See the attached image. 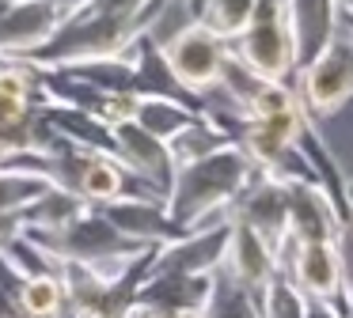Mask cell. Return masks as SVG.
<instances>
[{
    "mask_svg": "<svg viewBox=\"0 0 353 318\" xmlns=\"http://www.w3.org/2000/svg\"><path fill=\"white\" fill-rule=\"evenodd\" d=\"M251 178H254V163L247 159V151L239 144H228V148L198 159V163L175 167L171 189L163 197L168 216L175 220V227L183 235L201 231L216 220H228L236 197L247 189Z\"/></svg>",
    "mask_w": 353,
    "mask_h": 318,
    "instance_id": "1",
    "label": "cell"
},
{
    "mask_svg": "<svg viewBox=\"0 0 353 318\" xmlns=\"http://www.w3.org/2000/svg\"><path fill=\"white\" fill-rule=\"evenodd\" d=\"M163 0H156L145 15H107L95 8H80L39 53L27 57L34 68H72L88 65V61H107V57H125L137 38L152 30L156 15H160Z\"/></svg>",
    "mask_w": 353,
    "mask_h": 318,
    "instance_id": "2",
    "label": "cell"
},
{
    "mask_svg": "<svg viewBox=\"0 0 353 318\" xmlns=\"http://www.w3.org/2000/svg\"><path fill=\"white\" fill-rule=\"evenodd\" d=\"M23 239H31L46 257H57V262H80V265H92V269H103V273L122 269V265L133 262L137 254L152 250V246H141V242L125 239L99 209H84L72 224H65L61 231L23 235Z\"/></svg>",
    "mask_w": 353,
    "mask_h": 318,
    "instance_id": "3",
    "label": "cell"
},
{
    "mask_svg": "<svg viewBox=\"0 0 353 318\" xmlns=\"http://www.w3.org/2000/svg\"><path fill=\"white\" fill-rule=\"evenodd\" d=\"M160 50H163L168 68L175 72V80L183 83L194 98H205L209 103V95L221 91L224 72H228V65H232V45L224 42V38H216L213 30H205L201 23L190 19L171 38H163Z\"/></svg>",
    "mask_w": 353,
    "mask_h": 318,
    "instance_id": "4",
    "label": "cell"
},
{
    "mask_svg": "<svg viewBox=\"0 0 353 318\" xmlns=\"http://www.w3.org/2000/svg\"><path fill=\"white\" fill-rule=\"evenodd\" d=\"M292 91L312 121L342 110L353 98V34H334L304 68H296Z\"/></svg>",
    "mask_w": 353,
    "mask_h": 318,
    "instance_id": "5",
    "label": "cell"
},
{
    "mask_svg": "<svg viewBox=\"0 0 353 318\" xmlns=\"http://www.w3.org/2000/svg\"><path fill=\"white\" fill-rule=\"evenodd\" d=\"M88 0H23L0 15V61H27L39 53Z\"/></svg>",
    "mask_w": 353,
    "mask_h": 318,
    "instance_id": "6",
    "label": "cell"
},
{
    "mask_svg": "<svg viewBox=\"0 0 353 318\" xmlns=\"http://www.w3.org/2000/svg\"><path fill=\"white\" fill-rule=\"evenodd\" d=\"M277 269L304 299H327L345 307V265L334 242H285Z\"/></svg>",
    "mask_w": 353,
    "mask_h": 318,
    "instance_id": "7",
    "label": "cell"
},
{
    "mask_svg": "<svg viewBox=\"0 0 353 318\" xmlns=\"http://www.w3.org/2000/svg\"><path fill=\"white\" fill-rule=\"evenodd\" d=\"M232 45V57L270 83H292L296 76V50L285 19H254Z\"/></svg>",
    "mask_w": 353,
    "mask_h": 318,
    "instance_id": "8",
    "label": "cell"
},
{
    "mask_svg": "<svg viewBox=\"0 0 353 318\" xmlns=\"http://www.w3.org/2000/svg\"><path fill=\"white\" fill-rule=\"evenodd\" d=\"M228 216L239 220V224H247L277 257H281V246L289 242V197H285V182H274V178L254 171V178L247 182V189L236 197Z\"/></svg>",
    "mask_w": 353,
    "mask_h": 318,
    "instance_id": "9",
    "label": "cell"
},
{
    "mask_svg": "<svg viewBox=\"0 0 353 318\" xmlns=\"http://www.w3.org/2000/svg\"><path fill=\"white\" fill-rule=\"evenodd\" d=\"M110 136H114V156L122 159L125 171L145 189H152L156 197H168L171 178H175V163H171L168 144L156 140L152 133H145L133 118L110 125Z\"/></svg>",
    "mask_w": 353,
    "mask_h": 318,
    "instance_id": "10",
    "label": "cell"
},
{
    "mask_svg": "<svg viewBox=\"0 0 353 318\" xmlns=\"http://www.w3.org/2000/svg\"><path fill=\"white\" fill-rule=\"evenodd\" d=\"M228 235H232V220H216V224L190 231L183 239L156 246L152 254V269L148 273H183V277H213L221 273L224 250H228Z\"/></svg>",
    "mask_w": 353,
    "mask_h": 318,
    "instance_id": "11",
    "label": "cell"
},
{
    "mask_svg": "<svg viewBox=\"0 0 353 318\" xmlns=\"http://www.w3.org/2000/svg\"><path fill=\"white\" fill-rule=\"evenodd\" d=\"M99 212L125 235V239L141 242V246H168V242L183 239L175 220L168 216L163 197H118V201L103 204Z\"/></svg>",
    "mask_w": 353,
    "mask_h": 318,
    "instance_id": "12",
    "label": "cell"
},
{
    "mask_svg": "<svg viewBox=\"0 0 353 318\" xmlns=\"http://www.w3.org/2000/svg\"><path fill=\"white\" fill-rule=\"evenodd\" d=\"M221 273L232 280V284L243 288V292L262 295V288H266L270 280H274V273H277V254L247 224L232 220V235H228V250H224Z\"/></svg>",
    "mask_w": 353,
    "mask_h": 318,
    "instance_id": "13",
    "label": "cell"
},
{
    "mask_svg": "<svg viewBox=\"0 0 353 318\" xmlns=\"http://www.w3.org/2000/svg\"><path fill=\"white\" fill-rule=\"evenodd\" d=\"M213 284H216V273L213 277H183V273H148L145 284L137 292V307H156V310H168V315H205L209 299H213Z\"/></svg>",
    "mask_w": 353,
    "mask_h": 318,
    "instance_id": "14",
    "label": "cell"
},
{
    "mask_svg": "<svg viewBox=\"0 0 353 318\" xmlns=\"http://www.w3.org/2000/svg\"><path fill=\"white\" fill-rule=\"evenodd\" d=\"M285 23L296 50V68H304L334 34H342V0H289Z\"/></svg>",
    "mask_w": 353,
    "mask_h": 318,
    "instance_id": "15",
    "label": "cell"
},
{
    "mask_svg": "<svg viewBox=\"0 0 353 318\" xmlns=\"http://www.w3.org/2000/svg\"><path fill=\"white\" fill-rule=\"evenodd\" d=\"M285 197H289V239L292 242H334L338 246L342 224H338L334 204L327 201V193L315 182H289Z\"/></svg>",
    "mask_w": 353,
    "mask_h": 318,
    "instance_id": "16",
    "label": "cell"
},
{
    "mask_svg": "<svg viewBox=\"0 0 353 318\" xmlns=\"http://www.w3.org/2000/svg\"><path fill=\"white\" fill-rule=\"evenodd\" d=\"M130 61H133V76H137V98H175V103H186L198 114H205L209 103L205 98H194L190 91L175 80V72H171L168 61H163V50L148 34L133 42Z\"/></svg>",
    "mask_w": 353,
    "mask_h": 318,
    "instance_id": "17",
    "label": "cell"
},
{
    "mask_svg": "<svg viewBox=\"0 0 353 318\" xmlns=\"http://www.w3.org/2000/svg\"><path fill=\"white\" fill-rule=\"evenodd\" d=\"M228 144H236L228 136V129L216 125L209 114H198V118H190L168 140V151H171V163H175V167H186V163H198V159H205V156H213V151L228 148Z\"/></svg>",
    "mask_w": 353,
    "mask_h": 318,
    "instance_id": "18",
    "label": "cell"
},
{
    "mask_svg": "<svg viewBox=\"0 0 353 318\" xmlns=\"http://www.w3.org/2000/svg\"><path fill=\"white\" fill-rule=\"evenodd\" d=\"M84 209H92V204H84L80 197L50 186L46 193H39L19 212V224H23V235H50V231H61L65 224H72Z\"/></svg>",
    "mask_w": 353,
    "mask_h": 318,
    "instance_id": "19",
    "label": "cell"
},
{
    "mask_svg": "<svg viewBox=\"0 0 353 318\" xmlns=\"http://www.w3.org/2000/svg\"><path fill=\"white\" fill-rule=\"evenodd\" d=\"M194 23L213 30L224 42H236L254 23V0H190Z\"/></svg>",
    "mask_w": 353,
    "mask_h": 318,
    "instance_id": "20",
    "label": "cell"
},
{
    "mask_svg": "<svg viewBox=\"0 0 353 318\" xmlns=\"http://www.w3.org/2000/svg\"><path fill=\"white\" fill-rule=\"evenodd\" d=\"M190 118H198V110L186 106V103H175V98H137V110H133V121L163 144H168Z\"/></svg>",
    "mask_w": 353,
    "mask_h": 318,
    "instance_id": "21",
    "label": "cell"
},
{
    "mask_svg": "<svg viewBox=\"0 0 353 318\" xmlns=\"http://www.w3.org/2000/svg\"><path fill=\"white\" fill-rule=\"evenodd\" d=\"M205 318H262L259 307V295L243 292L239 284H232L224 273H216V284H213V299H209Z\"/></svg>",
    "mask_w": 353,
    "mask_h": 318,
    "instance_id": "22",
    "label": "cell"
},
{
    "mask_svg": "<svg viewBox=\"0 0 353 318\" xmlns=\"http://www.w3.org/2000/svg\"><path fill=\"white\" fill-rule=\"evenodd\" d=\"M259 307H262V318H304V295H300L296 288H292V280L277 269L274 280L262 288Z\"/></svg>",
    "mask_w": 353,
    "mask_h": 318,
    "instance_id": "23",
    "label": "cell"
},
{
    "mask_svg": "<svg viewBox=\"0 0 353 318\" xmlns=\"http://www.w3.org/2000/svg\"><path fill=\"white\" fill-rule=\"evenodd\" d=\"M304 318H345V307L327 299H304Z\"/></svg>",
    "mask_w": 353,
    "mask_h": 318,
    "instance_id": "24",
    "label": "cell"
},
{
    "mask_svg": "<svg viewBox=\"0 0 353 318\" xmlns=\"http://www.w3.org/2000/svg\"><path fill=\"white\" fill-rule=\"evenodd\" d=\"M289 0H254V19H285Z\"/></svg>",
    "mask_w": 353,
    "mask_h": 318,
    "instance_id": "25",
    "label": "cell"
},
{
    "mask_svg": "<svg viewBox=\"0 0 353 318\" xmlns=\"http://www.w3.org/2000/svg\"><path fill=\"white\" fill-rule=\"evenodd\" d=\"M130 318H183V315H168V310H156V307H133ZM198 318V315H194Z\"/></svg>",
    "mask_w": 353,
    "mask_h": 318,
    "instance_id": "26",
    "label": "cell"
},
{
    "mask_svg": "<svg viewBox=\"0 0 353 318\" xmlns=\"http://www.w3.org/2000/svg\"><path fill=\"white\" fill-rule=\"evenodd\" d=\"M0 318H19V307H16V299H12L4 288H0Z\"/></svg>",
    "mask_w": 353,
    "mask_h": 318,
    "instance_id": "27",
    "label": "cell"
},
{
    "mask_svg": "<svg viewBox=\"0 0 353 318\" xmlns=\"http://www.w3.org/2000/svg\"><path fill=\"white\" fill-rule=\"evenodd\" d=\"M345 318H353V280L345 284Z\"/></svg>",
    "mask_w": 353,
    "mask_h": 318,
    "instance_id": "28",
    "label": "cell"
},
{
    "mask_svg": "<svg viewBox=\"0 0 353 318\" xmlns=\"http://www.w3.org/2000/svg\"><path fill=\"white\" fill-rule=\"evenodd\" d=\"M350 204H353V178H350Z\"/></svg>",
    "mask_w": 353,
    "mask_h": 318,
    "instance_id": "29",
    "label": "cell"
},
{
    "mask_svg": "<svg viewBox=\"0 0 353 318\" xmlns=\"http://www.w3.org/2000/svg\"><path fill=\"white\" fill-rule=\"evenodd\" d=\"M342 4H345V0H342Z\"/></svg>",
    "mask_w": 353,
    "mask_h": 318,
    "instance_id": "30",
    "label": "cell"
}]
</instances>
